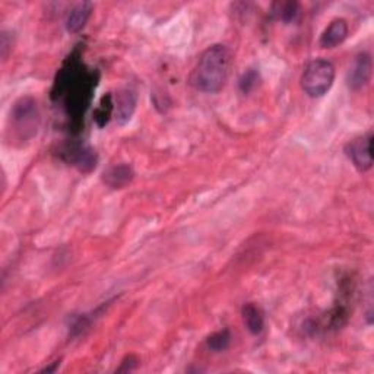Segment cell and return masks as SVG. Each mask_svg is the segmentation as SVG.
Returning <instances> with one entry per match:
<instances>
[{
  "label": "cell",
  "instance_id": "cell-1",
  "mask_svg": "<svg viewBox=\"0 0 374 374\" xmlns=\"http://www.w3.org/2000/svg\"><path fill=\"white\" fill-rule=\"evenodd\" d=\"M231 63L230 50L222 44L208 47L199 57L197 64L190 75V85L206 93L220 92L229 78Z\"/></svg>",
  "mask_w": 374,
  "mask_h": 374
},
{
  "label": "cell",
  "instance_id": "cell-2",
  "mask_svg": "<svg viewBox=\"0 0 374 374\" xmlns=\"http://www.w3.org/2000/svg\"><path fill=\"white\" fill-rule=\"evenodd\" d=\"M335 81V66L326 59H314L301 75V88L312 98L323 97Z\"/></svg>",
  "mask_w": 374,
  "mask_h": 374
},
{
  "label": "cell",
  "instance_id": "cell-3",
  "mask_svg": "<svg viewBox=\"0 0 374 374\" xmlns=\"http://www.w3.org/2000/svg\"><path fill=\"white\" fill-rule=\"evenodd\" d=\"M346 155L359 171H367L373 167L371 157V135L358 136L353 139L345 148Z\"/></svg>",
  "mask_w": 374,
  "mask_h": 374
},
{
  "label": "cell",
  "instance_id": "cell-4",
  "mask_svg": "<svg viewBox=\"0 0 374 374\" xmlns=\"http://www.w3.org/2000/svg\"><path fill=\"white\" fill-rule=\"evenodd\" d=\"M373 71V60L368 53H359L358 56H355L351 68L346 75V84L354 91L362 89L366 87L370 81Z\"/></svg>",
  "mask_w": 374,
  "mask_h": 374
},
{
  "label": "cell",
  "instance_id": "cell-5",
  "mask_svg": "<svg viewBox=\"0 0 374 374\" xmlns=\"http://www.w3.org/2000/svg\"><path fill=\"white\" fill-rule=\"evenodd\" d=\"M13 120L21 130L26 132V127L34 130V123L38 120L37 103L30 97L21 98L13 107Z\"/></svg>",
  "mask_w": 374,
  "mask_h": 374
},
{
  "label": "cell",
  "instance_id": "cell-6",
  "mask_svg": "<svg viewBox=\"0 0 374 374\" xmlns=\"http://www.w3.org/2000/svg\"><path fill=\"white\" fill-rule=\"evenodd\" d=\"M136 98H138L136 92L130 88H125V89L118 91L116 101H114L116 118H117L118 125H125L132 118V116H133V113H135V109H136Z\"/></svg>",
  "mask_w": 374,
  "mask_h": 374
},
{
  "label": "cell",
  "instance_id": "cell-7",
  "mask_svg": "<svg viewBox=\"0 0 374 374\" xmlns=\"http://www.w3.org/2000/svg\"><path fill=\"white\" fill-rule=\"evenodd\" d=\"M348 37V24L345 19L337 18L333 19L328 28L320 35V47L323 48H333L345 42V38Z\"/></svg>",
  "mask_w": 374,
  "mask_h": 374
},
{
  "label": "cell",
  "instance_id": "cell-8",
  "mask_svg": "<svg viewBox=\"0 0 374 374\" xmlns=\"http://www.w3.org/2000/svg\"><path fill=\"white\" fill-rule=\"evenodd\" d=\"M133 170L127 164H118L113 166L107 171H104L103 180L107 186H110L112 189H122L126 184H129L133 180Z\"/></svg>",
  "mask_w": 374,
  "mask_h": 374
},
{
  "label": "cell",
  "instance_id": "cell-9",
  "mask_svg": "<svg viewBox=\"0 0 374 374\" xmlns=\"http://www.w3.org/2000/svg\"><path fill=\"white\" fill-rule=\"evenodd\" d=\"M92 8L91 2H81L71 9L68 18H66V28L69 33H79L84 28L91 17Z\"/></svg>",
  "mask_w": 374,
  "mask_h": 374
},
{
  "label": "cell",
  "instance_id": "cell-10",
  "mask_svg": "<svg viewBox=\"0 0 374 374\" xmlns=\"http://www.w3.org/2000/svg\"><path fill=\"white\" fill-rule=\"evenodd\" d=\"M69 161L73 163L81 171H91L97 166V155L89 146L75 145L69 150Z\"/></svg>",
  "mask_w": 374,
  "mask_h": 374
},
{
  "label": "cell",
  "instance_id": "cell-11",
  "mask_svg": "<svg viewBox=\"0 0 374 374\" xmlns=\"http://www.w3.org/2000/svg\"><path fill=\"white\" fill-rule=\"evenodd\" d=\"M242 314H243L244 325L250 333H253V335H259V333H262L265 328V317H263L262 310L256 304H253V303L244 304Z\"/></svg>",
  "mask_w": 374,
  "mask_h": 374
},
{
  "label": "cell",
  "instance_id": "cell-12",
  "mask_svg": "<svg viewBox=\"0 0 374 374\" xmlns=\"http://www.w3.org/2000/svg\"><path fill=\"white\" fill-rule=\"evenodd\" d=\"M230 342H231V333L229 329H222L220 332H215L206 341L208 348L213 353L225 351L230 346Z\"/></svg>",
  "mask_w": 374,
  "mask_h": 374
},
{
  "label": "cell",
  "instance_id": "cell-13",
  "mask_svg": "<svg viewBox=\"0 0 374 374\" xmlns=\"http://www.w3.org/2000/svg\"><path fill=\"white\" fill-rule=\"evenodd\" d=\"M275 12L280 21L290 22L294 21L299 13V5L296 2H283L275 5Z\"/></svg>",
  "mask_w": 374,
  "mask_h": 374
},
{
  "label": "cell",
  "instance_id": "cell-14",
  "mask_svg": "<svg viewBox=\"0 0 374 374\" xmlns=\"http://www.w3.org/2000/svg\"><path fill=\"white\" fill-rule=\"evenodd\" d=\"M258 81V75L255 72H247L244 73V76L242 78V81H240V87H242L243 92H249L253 87H255Z\"/></svg>",
  "mask_w": 374,
  "mask_h": 374
}]
</instances>
